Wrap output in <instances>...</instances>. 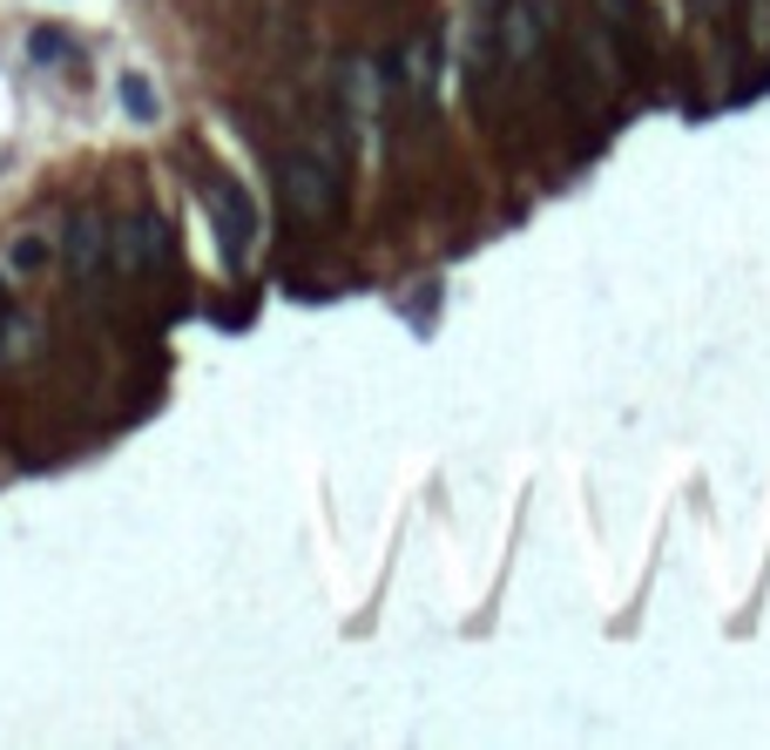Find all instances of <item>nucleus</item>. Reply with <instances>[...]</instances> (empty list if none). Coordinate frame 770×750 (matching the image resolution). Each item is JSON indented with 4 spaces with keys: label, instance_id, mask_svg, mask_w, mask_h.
Masks as SVG:
<instances>
[{
    "label": "nucleus",
    "instance_id": "nucleus-6",
    "mask_svg": "<svg viewBox=\"0 0 770 750\" xmlns=\"http://www.w3.org/2000/svg\"><path fill=\"white\" fill-rule=\"evenodd\" d=\"M594 8H602V28L616 34V48H622L629 61L649 54V34H642V8H636V0H594Z\"/></svg>",
    "mask_w": 770,
    "mask_h": 750
},
{
    "label": "nucleus",
    "instance_id": "nucleus-4",
    "mask_svg": "<svg viewBox=\"0 0 770 750\" xmlns=\"http://www.w3.org/2000/svg\"><path fill=\"white\" fill-rule=\"evenodd\" d=\"M61 250H68V271H74V278H102V264H109V223L81 210V217L68 223Z\"/></svg>",
    "mask_w": 770,
    "mask_h": 750
},
{
    "label": "nucleus",
    "instance_id": "nucleus-12",
    "mask_svg": "<svg viewBox=\"0 0 770 750\" xmlns=\"http://www.w3.org/2000/svg\"><path fill=\"white\" fill-rule=\"evenodd\" d=\"M710 8H717V0H710Z\"/></svg>",
    "mask_w": 770,
    "mask_h": 750
},
{
    "label": "nucleus",
    "instance_id": "nucleus-2",
    "mask_svg": "<svg viewBox=\"0 0 770 750\" xmlns=\"http://www.w3.org/2000/svg\"><path fill=\"white\" fill-rule=\"evenodd\" d=\"M203 210H210V230H217V243H223V258L230 264H243L250 258V243H257V203L237 190V183H210L203 190Z\"/></svg>",
    "mask_w": 770,
    "mask_h": 750
},
{
    "label": "nucleus",
    "instance_id": "nucleus-1",
    "mask_svg": "<svg viewBox=\"0 0 770 750\" xmlns=\"http://www.w3.org/2000/svg\"><path fill=\"white\" fill-rule=\"evenodd\" d=\"M278 190H284V210L304 217V223H324L338 210V190H346V162H338V142L318 136L304 149H291L278 162Z\"/></svg>",
    "mask_w": 770,
    "mask_h": 750
},
{
    "label": "nucleus",
    "instance_id": "nucleus-5",
    "mask_svg": "<svg viewBox=\"0 0 770 750\" xmlns=\"http://www.w3.org/2000/svg\"><path fill=\"white\" fill-rule=\"evenodd\" d=\"M534 54H541V0H513L507 8V61L534 68Z\"/></svg>",
    "mask_w": 770,
    "mask_h": 750
},
{
    "label": "nucleus",
    "instance_id": "nucleus-3",
    "mask_svg": "<svg viewBox=\"0 0 770 750\" xmlns=\"http://www.w3.org/2000/svg\"><path fill=\"white\" fill-rule=\"evenodd\" d=\"M156 258H162V217H129V223L109 230V264H116L122 278L149 271Z\"/></svg>",
    "mask_w": 770,
    "mask_h": 750
},
{
    "label": "nucleus",
    "instance_id": "nucleus-7",
    "mask_svg": "<svg viewBox=\"0 0 770 750\" xmlns=\"http://www.w3.org/2000/svg\"><path fill=\"white\" fill-rule=\"evenodd\" d=\"M433 81H440V41L419 34V41L406 48V89H412V96H433Z\"/></svg>",
    "mask_w": 770,
    "mask_h": 750
},
{
    "label": "nucleus",
    "instance_id": "nucleus-10",
    "mask_svg": "<svg viewBox=\"0 0 770 750\" xmlns=\"http://www.w3.org/2000/svg\"><path fill=\"white\" fill-rule=\"evenodd\" d=\"M116 96H122V109H129L136 122H156V89H149L142 74H122V81H116Z\"/></svg>",
    "mask_w": 770,
    "mask_h": 750
},
{
    "label": "nucleus",
    "instance_id": "nucleus-8",
    "mask_svg": "<svg viewBox=\"0 0 770 750\" xmlns=\"http://www.w3.org/2000/svg\"><path fill=\"white\" fill-rule=\"evenodd\" d=\"M28 352H34V318L8 304V311H0V366H21Z\"/></svg>",
    "mask_w": 770,
    "mask_h": 750
},
{
    "label": "nucleus",
    "instance_id": "nucleus-11",
    "mask_svg": "<svg viewBox=\"0 0 770 750\" xmlns=\"http://www.w3.org/2000/svg\"><path fill=\"white\" fill-rule=\"evenodd\" d=\"M28 48H34V61H68V54H74V41H68L61 28H34Z\"/></svg>",
    "mask_w": 770,
    "mask_h": 750
},
{
    "label": "nucleus",
    "instance_id": "nucleus-9",
    "mask_svg": "<svg viewBox=\"0 0 770 750\" xmlns=\"http://www.w3.org/2000/svg\"><path fill=\"white\" fill-rule=\"evenodd\" d=\"M54 264V237H41V230H21L14 243H8V271H48Z\"/></svg>",
    "mask_w": 770,
    "mask_h": 750
}]
</instances>
